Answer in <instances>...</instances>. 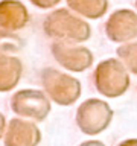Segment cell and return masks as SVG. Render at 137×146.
<instances>
[{"label": "cell", "mask_w": 137, "mask_h": 146, "mask_svg": "<svg viewBox=\"0 0 137 146\" xmlns=\"http://www.w3.org/2000/svg\"><path fill=\"white\" fill-rule=\"evenodd\" d=\"M79 146H105L102 141L99 140H88V141H84V143H81Z\"/></svg>", "instance_id": "2e32d148"}, {"label": "cell", "mask_w": 137, "mask_h": 146, "mask_svg": "<svg viewBox=\"0 0 137 146\" xmlns=\"http://www.w3.org/2000/svg\"><path fill=\"white\" fill-rule=\"evenodd\" d=\"M6 126H8V122L6 119H5V116L2 113H0V139H3L5 135V131H6Z\"/></svg>", "instance_id": "9a60e30c"}, {"label": "cell", "mask_w": 137, "mask_h": 146, "mask_svg": "<svg viewBox=\"0 0 137 146\" xmlns=\"http://www.w3.org/2000/svg\"><path fill=\"white\" fill-rule=\"evenodd\" d=\"M94 87L105 98H119L130 88V73L120 59L110 58L98 64L93 75Z\"/></svg>", "instance_id": "3957f363"}, {"label": "cell", "mask_w": 137, "mask_h": 146, "mask_svg": "<svg viewBox=\"0 0 137 146\" xmlns=\"http://www.w3.org/2000/svg\"><path fill=\"white\" fill-rule=\"evenodd\" d=\"M52 55L61 67L70 72H84L93 64V55L88 49L82 46H73L68 43H57L52 44Z\"/></svg>", "instance_id": "8992f818"}, {"label": "cell", "mask_w": 137, "mask_h": 146, "mask_svg": "<svg viewBox=\"0 0 137 146\" xmlns=\"http://www.w3.org/2000/svg\"><path fill=\"white\" fill-rule=\"evenodd\" d=\"M3 140L5 146H38L41 132L35 122L15 117L9 120Z\"/></svg>", "instance_id": "52a82bcc"}, {"label": "cell", "mask_w": 137, "mask_h": 146, "mask_svg": "<svg viewBox=\"0 0 137 146\" xmlns=\"http://www.w3.org/2000/svg\"><path fill=\"white\" fill-rule=\"evenodd\" d=\"M113 120L111 107L100 99H87L76 111V125L87 135L100 134Z\"/></svg>", "instance_id": "5b68a950"}, {"label": "cell", "mask_w": 137, "mask_h": 146, "mask_svg": "<svg viewBox=\"0 0 137 146\" xmlns=\"http://www.w3.org/2000/svg\"><path fill=\"white\" fill-rule=\"evenodd\" d=\"M67 3L78 14H82L88 18L102 17L108 6L107 0H67Z\"/></svg>", "instance_id": "8fae6325"}, {"label": "cell", "mask_w": 137, "mask_h": 146, "mask_svg": "<svg viewBox=\"0 0 137 146\" xmlns=\"http://www.w3.org/2000/svg\"><path fill=\"white\" fill-rule=\"evenodd\" d=\"M119 146H137V139H128V140H123L122 143H119Z\"/></svg>", "instance_id": "e0dca14e"}, {"label": "cell", "mask_w": 137, "mask_h": 146, "mask_svg": "<svg viewBox=\"0 0 137 146\" xmlns=\"http://www.w3.org/2000/svg\"><path fill=\"white\" fill-rule=\"evenodd\" d=\"M23 41L20 36H17L14 32L0 29V56H9L11 53H15L21 50Z\"/></svg>", "instance_id": "7c38bea8"}, {"label": "cell", "mask_w": 137, "mask_h": 146, "mask_svg": "<svg viewBox=\"0 0 137 146\" xmlns=\"http://www.w3.org/2000/svg\"><path fill=\"white\" fill-rule=\"evenodd\" d=\"M50 99L41 90H18L11 98V110L18 117L31 122H43L50 113Z\"/></svg>", "instance_id": "277c9868"}, {"label": "cell", "mask_w": 137, "mask_h": 146, "mask_svg": "<svg viewBox=\"0 0 137 146\" xmlns=\"http://www.w3.org/2000/svg\"><path fill=\"white\" fill-rule=\"evenodd\" d=\"M40 81L47 98L61 107L73 105L79 99L82 91L81 82L76 78L70 76L68 73L59 72L53 67L44 68L40 75Z\"/></svg>", "instance_id": "7a4b0ae2"}, {"label": "cell", "mask_w": 137, "mask_h": 146, "mask_svg": "<svg viewBox=\"0 0 137 146\" xmlns=\"http://www.w3.org/2000/svg\"><path fill=\"white\" fill-rule=\"evenodd\" d=\"M29 15L25 5L17 0H2L0 2V27L9 32H15L26 26Z\"/></svg>", "instance_id": "9c48e42d"}, {"label": "cell", "mask_w": 137, "mask_h": 146, "mask_svg": "<svg viewBox=\"0 0 137 146\" xmlns=\"http://www.w3.org/2000/svg\"><path fill=\"white\" fill-rule=\"evenodd\" d=\"M23 75V64L15 56H0V93H8L18 85Z\"/></svg>", "instance_id": "30bf717a"}, {"label": "cell", "mask_w": 137, "mask_h": 146, "mask_svg": "<svg viewBox=\"0 0 137 146\" xmlns=\"http://www.w3.org/2000/svg\"><path fill=\"white\" fill-rule=\"evenodd\" d=\"M32 3L35 5V6H38V8H43V9H47V8H52L55 6L59 0H31Z\"/></svg>", "instance_id": "5bb4252c"}, {"label": "cell", "mask_w": 137, "mask_h": 146, "mask_svg": "<svg viewBox=\"0 0 137 146\" xmlns=\"http://www.w3.org/2000/svg\"><path fill=\"white\" fill-rule=\"evenodd\" d=\"M107 35L111 41L122 43L137 36V15L131 11L114 12L107 23Z\"/></svg>", "instance_id": "ba28073f"}, {"label": "cell", "mask_w": 137, "mask_h": 146, "mask_svg": "<svg viewBox=\"0 0 137 146\" xmlns=\"http://www.w3.org/2000/svg\"><path fill=\"white\" fill-rule=\"evenodd\" d=\"M44 32L59 43H81L90 38V26L66 9H57L44 20Z\"/></svg>", "instance_id": "6da1fadb"}, {"label": "cell", "mask_w": 137, "mask_h": 146, "mask_svg": "<svg viewBox=\"0 0 137 146\" xmlns=\"http://www.w3.org/2000/svg\"><path fill=\"white\" fill-rule=\"evenodd\" d=\"M117 56L123 62V66L128 68V72L137 75V41L120 46L117 50Z\"/></svg>", "instance_id": "4fadbf2b"}]
</instances>
